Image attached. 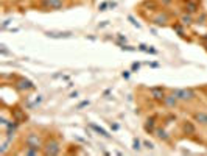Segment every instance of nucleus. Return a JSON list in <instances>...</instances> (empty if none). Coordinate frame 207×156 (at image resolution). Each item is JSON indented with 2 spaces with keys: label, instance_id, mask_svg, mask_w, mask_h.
<instances>
[{
  "label": "nucleus",
  "instance_id": "nucleus-1",
  "mask_svg": "<svg viewBox=\"0 0 207 156\" xmlns=\"http://www.w3.org/2000/svg\"><path fill=\"white\" fill-rule=\"evenodd\" d=\"M173 94L179 102H185V103L193 102L195 98H196V92H195L193 89H174Z\"/></svg>",
  "mask_w": 207,
  "mask_h": 156
},
{
  "label": "nucleus",
  "instance_id": "nucleus-2",
  "mask_svg": "<svg viewBox=\"0 0 207 156\" xmlns=\"http://www.w3.org/2000/svg\"><path fill=\"white\" fill-rule=\"evenodd\" d=\"M44 155H59L61 153V145L59 142L56 140L55 138L48 139L47 142L44 144V151H42Z\"/></svg>",
  "mask_w": 207,
  "mask_h": 156
},
{
  "label": "nucleus",
  "instance_id": "nucleus-3",
  "mask_svg": "<svg viewBox=\"0 0 207 156\" xmlns=\"http://www.w3.org/2000/svg\"><path fill=\"white\" fill-rule=\"evenodd\" d=\"M151 22L159 25V27H165L167 22H170V14H168L167 11H157V13L151 17Z\"/></svg>",
  "mask_w": 207,
  "mask_h": 156
},
{
  "label": "nucleus",
  "instance_id": "nucleus-4",
  "mask_svg": "<svg viewBox=\"0 0 207 156\" xmlns=\"http://www.w3.org/2000/svg\"><path fill=\"white\" fill-rule=\"evenodd\" d=\"M25 145L26 147H34L41 148V138L37 136V133H28L25 138Z\"/></svg>",
  "mask_w": 207,
  "mask_h": 156
},
{
  "label": "nucleus",
  "instance_id": "nucleus-5",
  "mask_svg": "<svg viewBox=\"0 0 207 156\" xmlns=\"http://www.w3.org/2000/svg\"><path fill=\"white\" fill-rule=\"evenodd\" d=\"M16 87L19 91H22V92H26V91H31L33 89V83L30 81V80H26V78H19L17 80V83H16Z\"/></svg>",
  "mask_w": 207,
  "mask_h": 156
},
{
  "label": "nucleus",
  "instance_id": "nucleus-6",
  "mask_svg": "<svg viewBox=\"0 0 207 156\" xmlns=\"http://www.w3.org/2000/svg\"><path fill=\"white\" fill-rule=\"evenodd\" d=\"M45 35L52 39H67V37H72L73 33L72 31H45Z\"/></svg>",
  "mask_w": 207,
  "mask_h": 156
},
{
  "label": "nucleus",
  "instance_id": "nucleus-7",
  "mask_svg": "<svg viewBox=\"0 0 207 156\" xmlns=\"http://www.w3.org/2000/svg\"><path fill=\"white\" fill-rule=\"evenodd\" d=\"M149 92H151L153 98H154V100H157V102H162L164 97H165V91H164L162 87H151V89H149Z\"/></svg>",
  "mask_w": 207,
  "mask_h": 156
},
{
  "label": "nucleus",
  "instance_id": "nucleus-8",
  "mask_svg": "<svg viewBox=\"0 0 207 156\" xmlns=\"http://www.w3.org/2000/svg\"><path fill=\"white\" fill-rule=\"evenodd\" d=\"M178 98H176V95L173 94V95H165L164 97V100H162V103L167 106V108H174L176 105H178Z\"/></svg>",
  "mask_w": 207,
  "mask_h": 156
},
{
  "label": "nucleus",
  "instance_id": "nucleus-9",
  "mask_svg": "<svg viewBox=\"0 0 207 156\" xmlns=\"http://www.w3.org/2000/svg\"><path fill=\"white\" fill-rule=\"evenodd\" d=\"M154 133H156V136H157L160 140H164V142H170V140H171L170 134H168V133L164 130V128H156Z\"/></svg>",
  "mask_w": 207,
  "mask_h": 156
},
{
  "label": "nucleus",
  "instance_id": "nucleus-10",
  "mask_svg": "<svg viewBox=\"0 0 207 156\" xmlns=\"http://www.w3.org/2000/svg\"><path fill=\"white\" fill-rule=\"evenodd\" d=\"M89 127H90L95 133H98L100 136H103V138H106V139H111V134H109V133L106 131V130H103L101 127H98V125H95V123H90Z\"/></svg>",
  "mask_w": 207,
  "mask_h": 156
},
{
  "label": "nucleus",
  "instance_id": "nucleus-11",
  "mask_svg": "<svg viewBox=\"0 0 207 156\" xmlns=\"http://www.w3.org/2000/svg\"><path fill=\"white\" fill-rule=\"evenodd\" d=\"M45 6H48L50 10H61L62 8V0H47Z\"/></svg>",
  "mask_w": 207,
  "mask_h": 156
},
{
  "label": "nucleus",
  "instance_id": "nucleus-12",
  "mask_svg": "<svg viewBox=\"0 0 207 156\" xmlns=\"http://www.w3.org/2000/svg\"><path fill=\"white\" fill-rule=\"evenodd\" d=\"M185 11H189V14H193L198 11V3L193 2V0H187L185 3Z\"/></svg>",
  "mask_w": 207,
  "mask_h": 156
},
{
  "label": "nucleus",
  "instance_id": "nucleus-13",
  "mask_svg": "<svg viewBox=\"0 0 207 156\" xmlns=\"http://www.w3.org/2000/svg\"><path fill=\"white\" fill-rule=\"evenodd\" d=\"M193 119L201 125H207V112H196L193 116Z\"/></svg>",
  "mask_w": 207,
  "mask_h": 156
},
{
  "label": "nucleus",
  "instance_id": "nucleus-14",
  "mask_svg": "<svg viewBox=\"0 0 207 156\" xmlns=\"http://www.w3.org/2000/svg\"><path fill=\"white\" fill-rule=\"evenodd\" d=\"M179 22H181V24L184 25V27H189V25H191L193 24V17L190 16V14H182L181 17H179Z\"/></svg>",
  "mask_w": 207,
  "mask_h": 156
},
{
  "label": "nucleus",
  "instance_id": "nucleus-15",
  "mask_svg": "<svg viewBox=\"0 0 207 156\" xmlns=\"http://www.w3.org/2000/svg\"><path fill=\"white\" fill-rule=\"evenodd\" d=\"M142 6H143V8H148L149 11H154L156 8H157V3L153 2V0H151V2H149V0H145V2L142 3Z\"/></svg>",
  "mask_w": 207,
  "mask_h": 156
},
{
  "label": "nucleus",
  "instance_id": "nucleus-16",
  "mask_svg": "<svg viewBox=\"0 0 207 156\" xmlns=\"http://www.w3.org/2000/svg\"><path fill=\"white\" fill-rule=\"evenodd\" d=\"M182 130L185 131V133H190V134H193V133H195V127L190 123V122H185V123H184V127H182Z\"/></svg>",
  "mask_w": 207,
  "mask_h": 156
},
{
  "label": "nucleus",
  "instance_id": "nucleus-17",
  "mask_svg": "<svg viewBox=\"0 0 207 156\" xmlns=\"http://www.w3.org/2000/svg\"><path fill=\"white\" fill-rule=\"evenodd\" d=\"M195 22H196L198 25H204V24H207V14H206V13H201V16H198V19H196Z\"/></svg>",
  "mask_w": 207,
  "mask_h": 156
},
{
  "label": "nucleus",
  "instance_id": "nucleus-18",
  "mask_svg": "<svg viewBox=\"0 0 207 156\" xmlns=\"http://www.w3.org/2000/svg\"><path fill=\"white\" fill-rule=\"evenodd\" d=\"M153 122H154V119H148L147 120V125H145V130L147 131H154V128H153Z\"/></svg>",
  "mask_w": 207,
  "mask_h": 156
},
{
  "label": "nucleus",
  "instance_id": "nucleus-19",
  "mask_svg": "<svg viewBox=\"0 0 207 156\" xmlns=\"http://www.w3.org/2000/svg\"><path fill=\"white\" fill-rule=\"evenodd\" d=\"M8 145H10V139H6L5 142L2 144V150H0V153L5 155V153H6V150H8Z\"/></svg>",
  "mask_w": 207,
  "mask_h": 156
},
{
  "label": "nucleus",
  "instance_id": "nucleus-20",
  "mask_svg": "<svg viewBox=\"0 0 207 156\" xmlns=\"http://www.w3.org/2000/svg\"><path fill=\"white\" fill-rule=\"evenodd\" d=\"M132 148H134V150H140V140L139 139H137V138H134L132 139Z\"/></svg>",
  "mask_w": 207,
  "mask_h": 156
},
{
  "label": "nucleus",
  "instance_id": "nucleus-21",
  "mask_svg": "<svg viewBox=\"0 0 207 156\" xmlns=\"http://www.w3.org/2000/svg\"><path fill=\"white\" fill-rule=\"evenodd\" d=\"M128 19H129V22H131V24H132L134 27H137V28H140V24H139V22H137V20H136V19H134L132 16H128Z\"/></svg>",
  "mask_w": 207,
  "mask_h": 156
},
{
  "label": "nucleus",
  "instance_id": "nucleus-22",
  "mask_svg": "<svg viewBox=\"0 0 207 156\" xmlns=\"http://www.w3.org/2000/svg\"><path fill=\"white\" fill-rule=\"evenodd\" d=\"M109 6V3L108 2H103V3H100V6H98V10L100 11H106V8Z\"/></svg>",
  "mask_w": 207,
  "mask_h": 156
},
{
  "label": "nucleus",
  "instance_id": "nucleus-23",
  "mask_svg": "<svg viewBox=\"0 0 207 156\" xmlns=\"http://www.w3.org/2000/svg\"><path fill=\"white\" fill-rule=\"evenodd\" d=\"M143 145L147 147L148 150H153V148H154V144H153V142H149V140H145V142H143Z\"/></svg>",
  "mask_w": 207,
  "mask_h": 156
},
{
  "label": "nucleus",
  "instance_id": "nucleus-24",
  "mask_svg": "<svg viewBox=\"0 0 207 156\" xmlns=\"http://www.w3.org/2000/svg\"><path fill=\"white\" fill-rule=\"evenodd\" d=\"M84 106H89V100H84V102H81L78 106H76V109H81V108H84Z\"/></svg>",
  "mask_w": 207,
  "mask_h": 156
},
{
  "label": "nucleus",
  "instance_id": "nucleus-25",
  "mask_svg": "<svg viewBox=\"0 0 207 156\" xmlns=\"http://www.w3.org/2000/svg\"><path fill=\"white\" fill-rule=\"evenodd\" d=\"M117 37H118V41H120V42H118V44H120V45H123V44H121V42H126V36H123V35H118Z\"/></svg>",
  "mask_w": 207,
  "mask_h": 156
},
{
  "label": "nucleus",
  "instance_id": "nucleus-26",
  "mask_svg": "<svg viewBox=\"0 0 207 156\" xmlns=\"http://www.w3.org/2000/svg\"><path fill=\"white\" fill-rule=\"evenodd\" d=\"M131 69H132L134 72H136V70H139V69H140V64H139V63H132Z\"/></svg>",
  "mask_w": 207,
  "mask_h": 156
},
{
  "label": "nucleus",
  "instance_id": "nucleus-27",
  "mask_svg": "<svg viewBox=\"0 0 207 156\" xmlns=\"http://www.w3.org/2000/svg\"><path fill=\"white\" fill-rule=\"evenodd\" d=\"M139 50H142V52H148L149 48H148V47H147V45H145V44H140V45H139Z\"/></svg>",
  "mask_w": 207,
  "mask_h": 156
},
{
  "label": "nucleus",
  "instance_id": "nucleus-28",
  "mask_svg": "<svg viewBox=\"0 0 207 156\" xmlns=\"http://www.w3.org/2000/svg\"><path fill=\"white\" fill-rule=\"evenodd\" d=\"M121 77H123L125 80H128V78H129V72H123V74H121Z\"/></svg>",
  "mask_w": 207,
  "mask_h": 156
},
{
  "label": "nucleus",
  "instance_id": "nucleus-29",
  "mask_svg": "<svg viewBox=\"0 0 207 156\" xmlns=\"http://www.w3.org/2000/svg\"><path fill=\"white\" fill-rule=\"evenodd\" d=\"M108 24H109V20H105V22H103V24H100V25H98V28H101V27H106Z\"/></svg>",
  "mask_w": 207,
  "mask_h": 156
},
{
  "label": "nucleus",
  "instance_id": "nucleus-30",
  "mask_svg": "<svg viewBox=\"0 0 207 156\" xmlns=\"http://www.w3.org/2000/svg\"><path fill=\"white\" fill-rule=\"evenodd\" d=\"M70 97H72V98H75V97H78V92H76V91H75V92H72V94H70Z\"/></svg>",
  "mask_w": 207,
  "mask_h": 156
},
{
  "label": "nucleus",
  "instance_id": "nucleus-31",
  "mask_svg": "<svg viewBox=\"0 0 207 156\" xmlns=\"http://www.w3.org/2000/svg\"><path fill=\"white\" fill-rule=\"evenodd\" d=\"M109 6H111V8H115V6H117V3H115V2H112V3H109Z\"/></svg>",
  "mask_w": 207,
  "mask_h": 156
},
{
  "label": "nucleus",
  "instance_id": "nucleus-32",
  "mask_svg": "<svg viewBox=\"0 0 207 156\" xmlns=\"http://www.w3.org/2000/svg\"><path fill=\"white\" fill-rule=\"evenodd\" d=\"M202 37V39H204V41H207V35H204V36H201Z\"/></svg>",
  "mask_w": 207,
  "mask_h": 156
}]
</instances>
